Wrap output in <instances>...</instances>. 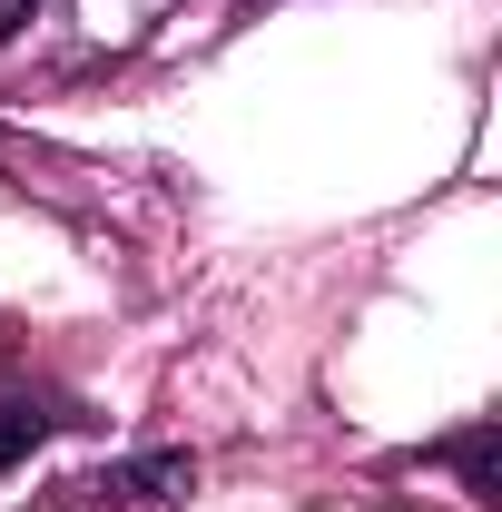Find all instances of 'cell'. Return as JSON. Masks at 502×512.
Instances as JSON below:
<instances>
[{"label":"cell","instance_id":"6da1fadb","mask_svg":"<svg viewBox=\"0 0 502 512\" xmlns=\"http://www.w3.org/2000/svg\"><path fill=\"white\" fill-rule=\"evenodd\" d=\"M60 424H79V414H60V404H40V394H0V473H10V463H30V453L50 444Z\"/></svg>","mask_w":502,"mask_h":512},{"label":"cell","instance_id":"7a4b0ae2","mask_svg":"<svg viewBox=\"0 0 502 512\" xmlns=\"http://www.w3.org/2000/svg\"><path fill=\"white\" fill-rule=\"evenodd\" d=\"M188 473H197L188 453H148V463H119V473H109L99 493H109V503H158V493H178Z\"/></svg>","mask_w":502,"mask_h":512},{"label":"cell","instance_id":"3957f363","mask_svg":"<svg viewBox=\"0 0 502 512\" xmlns=\"http://www.w3.org/2000/svg\"><path fill=\"white\" fill-rule=\"evenodd\" d=\"M453 473H463V483H473V493L493 503V424H473V434L453 444Z\"/></svg>","mask_w":502,"mask_h":512},{"label":"cell","instance_id":"277c9868","mask_svg":"<svg viewBox=\"0 0 502 512\" xmlns=\"http://www.w3.org/2000/svg\"><path fill=\"white\" fill-rule=\"evenodd\" d=\"M30 10H40V0H0V40H10V30H20Z\"/></svg>","mask_w":502,"mask_h":512}]
</instances>
